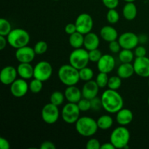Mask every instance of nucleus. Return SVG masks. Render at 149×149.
Returning <instances> with one entry per match:
<instances>
[{"label": "nucleus", "mask_w": 149, "mask_h": 149, "mask_svg": "<svg viewBox=\"0 0 149 149\" xmlns=\"http://www.w3.org/2000/svg\"><path fill=\"white\" fill-rule=\"evenodd\" d=\"M100 98L103 109L109 113H116L124 106V100L117 90L109 88L103 92Z\"/></svg>", "instance_id": "1"}, {"label": "nucleus", "mask_w": 149, "mask_h": 149, "mask_svg": "<svg viewBox=\"0 0 149 149\" xmlns=\"http://www.w3.org/2000/svg\"><path fill=\"white\" fill-rule=\"evenodd\" d=\"M60 81L66 87L76 85L80 80L79 71L71 64H65L60 67L58 73Z\"/></svg>", "instance_id": "2"}, {"label": "nucleus", "mask_w": 149, "mask_h": 149, "mask_svg": "<svg viewBox=\"0 0 149 149\" xmlns=\"http://www.w3.org/2000/svg\"><path fill=\"white\" fill-rule=\"evenodd\" d=\"M76 130L83 137H92L99 129L97 120L90 116H81L75 123Z\"/></svg>", "instance_id": "3"}, {"label": "nucleus", "mask_w": 149, "mask_h": 149, "mask_svg": "<svg viewBox=\"0 0 149 149\" xmlns=\"http://www.w3.org/2000/svg\"><path fill=\"white\" fill-rule=\"evenodd\" d=\"M130 132L125 126H119L112 131L110 135V142L116 148H129Z\"/></svg>", "instance_id": "4"}, {"label": "nucleus", "mask_w": 149, "mask_h": 149, "mask_svg": "<svg viewBox=\"0 0 149 149\" xmlns=\"http://www.w3.org/2000/svg\"><path fill=\"white\" fill-rule=\"evenodd\" d=\"M8 45L15 49L27 46L30 42V35L29 32L23 29H13L7 36Z\"/></svg>", "instance_id": "5"}, {"label": "nucleus", "mask_w": 149, "mask_h": 149, "mask_svg": "<svg viewBox=\"0 0 149 149\" xmlns=\"http://www.w3.org/2000/svg\"><path fill=\"white\" fill-rule=\"evenodd\" d=\"M89 62V51L85 48L74 49L69 55V63L78 70L87 67Z\"/></svg>", "instance_id": "6"}, {"label": "nucleus", "mask_w": 149, "mask_h": 149, "mask_svg": "<svg viewBox=\"0 0 149 149\" xmlns=\"http://www.w3.org/2000/svg\"><path fill=\"white\" fill-rule=\"evenodd\" d=\"M80 111L77 103H70L65 105L61 111V117L63 120L67 124H75L80 117Z\"/></svg>", "instance_id": "7"}, {"label": "nucleus", "mask_w": 149, "mask_h": 149, "mask_svg": "<svg viewBox=\"0 0 149 149\" xmlns=\"http://www.w3.org/2000/svg\"><path fill=\"white\" fill-rule=\"evenodd\" d=\"M41 116H42V120L45 123L48 124V125H53L58 122L61 114L60 113L58 106H55L49 102V103L45 105L44 107L42 108Z\"/></svg>", "instance_id": "8"}, {"label": "nucleus", "mask_w": 149, "mask_h": 149, "mask_svg": "<svg viewBox=\"0 0 149 149\" xmlns=\"http://www.w3.org/2000/svg\"><path fill=\"white\" fill-rule=\"evenodd\" d=\"M52 66L46 61H39L34 66L33 78L37 79L42 81H46L51 77L52 74Z\"/></svg>", "instance_id": "9"}, {"label": "nucleus", "mask_w": 149, "mask_h": 149, "mask_svg": "<svg viewBox=\"0 0 149 149\" xmlns=\"http://www.w3.org/2000/svg\"><path fill=\"white\" fill-rule=\"evenodd\" d=\"M75 24L77 31L85 35L92 31L93 28V19L90 15L81 13L76 19Z\"/></svg>", "instance_id": "10"}, {"label": "nucleus", "mask_w": 149, "mask_h": 149, "mask_svg": "<svg viewBox=\"0 0 149 149\" xmlns=\"http://www.w3.org/2000/svg\"><path fill=\"white\" fill-rule=\"evenodd\" d=\"M118 42L122 49H134L140 42L139 36L133 32H125L118 38Z\"/></svg>", "instance_id": "11"}, {"label": "nucleus", "mask_w": 149, "mask_h": 149, "mask_svg": "<svg viewBox=\"0 0 149 149\" xmlns=\"http://www.w3.org/2000/svg\"><path fill=\"white\" fill-rule=\"evenodd\" d=\"M133 66L136 75L143 78H149V58L148 57L135 58Z\"/></svg>", "instance_id": "12"}, {"label": "nucleus", "mask_w": 149, "mask_h": 149, "mask_svg": "<svg viewBox=\"0 0 149 149\" xmlns=\"http://www.w3.org/2000/svg\"><path fill=\"white\" fill-rule=\"evenodd\" d=\"M29 84L24 79H17L10 84V93L14 97H22L27 94Z\"/></svg>", "instance_id": "13"}, {"label": "nucleus", "mask_w": 149, "mask_h": 149, "mask_svg": "<svg viewBox=\"0 0 149 149\" xmlns=\"http://www.w3.org/2000/svg\"><path fill=\"white\" fill-rule=\"evenodd\" d=\"M33 48L25 46L16 49L15 56L19 63H31L34 60L36 55Z\"/></svg>", "instance_id": "14"}, {"label": "nucleus", "mask_w": 149, "mask_h": 149, "mask_svg": "<svg viewBox=\"0 0 149 149\" xmlns=\"http://www.w3.org/2000/svg\"><path fill=\"white\" fill-rule=\"evenodd\" d=\"M116 66V61L112 55L105 54L102 55L100 59L97 63V67L99 72L109 74L114 69Z\"/></svg>", "instance_id": "15"}, {"label": "nucleus", "mask_w": 149, "mask_h": 149, "mask_svg": "<svg viewBox=\"0 0 149 149\" xmlns=\"http://www.w3.org/2000/svg\"><path fill=\"white\" fill-rule=\"evenodd\" d=\"M17 68L13 65H7L0 72V81L4 85H10L17 79Z\"/></svg>", "instance_id": "16"}, {"label": "nucleus", "mask_w": 149, "mask_h": 149, "mask_svg": "<svg viewBox=\"0 0 149 149\" xmlns=\"http://www.w3.org/2000/svg\"><path fill=\"white\" fill-rule=\"evenodd\" d=\"M99 89L100 87L95 81L90 80V81H85V84H84L81 90L82 97L89 100H92L97 96Z\"/></svg>", "instance_id": "17"}, {"label": "nucleus", "mask_w": 149, "mask_h": 149, "mask_svg": "<svg viewBox=\"0 0 149 149\" xmlns=\"http://www.w3.org/2000/svg\"><path fill=\"white\" fill-rule=\"evenodd\" d=\"M65 97L70 103H77L82 97L81 91L76 85L68 86L64 92Z\"/></svg>", "instance_id": "18"}, {"label": "nucleus", "mask_w": 149, "mask_h": 149, "mask_svg": "<svg viewBox=\"0 0 149 149\" xmlns=\"http://www.w3.org/2000/svg\"><path fill=\"white\" fill-rule=\"evenodd\" d=\"M134 118L133 113L128 109L122 108L116 113V119L117 123L121 126H126L132 122Z\"/></svg>", "instance_id": "19"}, {"label": "nucleus", "mask_w": 149, "mask_h": 149, "mask_svg": "<svg viewBox=\"0 0 149 149\" xmlns=\"http://www.w3.org/2000/svg\"><path fill=\"white\" fill-rule=\"evenodd\" d=\"M100 45V39L99 36L93 32H90L84 35V47L87 50H93L97 49Z\"/></svg>", "instance_id": "20"}, {"label": "nucleus", "mask_w": 149, "mask_h": 149, "mask_svg": "<svg viewBox=\"0 0 149 149\" xmlns=\"http://www.w3.org/2000/svg\"><path fill=\"white\" fill-rule=\"evenodd\" d=\"M101 39L107 42H113L118 39V32L116 29L111 26H105L102 27L100 31Z\"/></svg>", "instance_id": "21"}, {"label": "nucleus", "mask_w": 149, "mask_h": 149, "mask_svg": "<svg viewBox=\"0 0 149 149\" xmlns=\"http://www.w3.org/2000/svg\"><path fill=\"white\" fill-rule=\"evenodd\" d=\"M17 74L20 78L29 79L33 77L34 67L32 66L31 63H20L17 68Z\"/></svg>", "instance_id": "22"}, {"label": "nucleus", "mask_w": 149, "mask_h": 149, "mask_svg": "<svg viewBox=\"0 0 149 149\" xmlns=\"http://www.w3.org/2000/svg\"><path fill=\"white\" fill-rule=\"evenodd\" d=\"M135 74L133 63H122L117 68V75L122 79L130 78Z\"/></svg>", "instance_id": "23"}, {"label": "nucleus", "mask_w": 149, "mask_h": 149, "mask_svg": "<svg viewBox=\"0 0 149 149\" xmlns=\"http://www.w3.org/2000/svg\"><path fill=\"white\" fill-rule=\"evenodd\" d=\"M124 17L127 20H132L137 17L138 10L134 2H127L122 10Z\"/></svg>", "instance_id": "24"}, {"label": "nucleus", "mask_w": 149, "mask_h": 149, "mask_svg": "<svg viewBox=\"0 0 149 149\" xmlns=\"http://www.w3.org/2000/svg\"><path fill=\"white\" fill-rule=\"evenodd\" d=\"M84 35L79 31H76L75 33L69 35V39H68L70 45L74 49L81 48V47L84 46Z\"/></svg>", "instance_id": "25"}, {"label": "nucleus", "mask_w": 149, "mask_h": 149, "mask_svg": "<svg viewBox=\"0 0 149 149\" xmlns=\"http://www.w3.org/2000/svg\"><path fill=\"white\" fill-rule=\"evenodd\" d=\"M97 124L99 129L106 130L113 126V118L110 115H102L97 119Z\"/></svg>", "instance_id": "26"}, {"label": "nucleus", "mask_w": 149, "mask_h": 149, "mask_svg": "<svg viewBox=\"0 0 149 149\" xmlns=\"http://www.w3.org/2000/svg\"><path fill=\"white\" fill-rule=\"evenodd\" d=\"M135 54L132 49H122L119 52V59L121 63H132L134 61Z\"/></svg>", "instance_id": "27"}, {"label": "nucleus", "mask_w": 149, "mask_h": 149, "mask_svg": "<svg viewBox=\"0 0 149 149\" xmlns=\"http://www.w3.org/2000/svg\"><path fill=\"white\" fill-rule=\"evenodd\" d=\"M65 95L61 91H54L49 97V102L57 106H60L63 103L65 100Z\"/></svg>", "instance_id": "28"}, {"label": "nucleus", "mask_w": 149, "mask_h": 149, "mask_svg": "<svg viewBox=\"0 0 149 149\" xmlns=\"http://www.w3.org/2000/svg\"><path fill=\"white\" fill-rule=\"evenodd\" d=\"M79 77L80 80H82L84 81H90L93 79L94 77V71L92 68L89 67H84L81 69L79 70Z\"/></svg>", "instance_id": "29"}, {"label": "nucleus", "mask_w": 149, "mask_h": 149, "mask_svg": "<svg viewBox=\"0 0 149 149\" xmlns=\"http://www.w3.org/2000/svg\"><path fill=\"white\" fill-rule=\"evenodd\" d=\"M122 79L119 76H112V77H109V82H108V86L109 89L111 90H117L122 86Z\"/></svg>", "instance_id": "30"}, {"label": "nucleus", "mask_w": 149, "mask_h": 149, "mask_svg": "<svg viewBox=\"0 0 149 149\" xmlns=\"http://www.w3.org/2000/svg\"><path fill=\"white\" fill-rule=\"evenodd\" d=\"M13 30L10 22L5 18L0 19V35L7 36V35Z\"/></svg>", "instance_id": "31"}, {"label": "nucleus", "mask_w": 149, "mask_h": 149, "mask_svg": "<svg viewBox=\"0 0 149 149\" xmlns=\"http://www.w3.org/2000/svg\"><path fill=\"white\" fill-rule=\"evenodd\" d=\"M42 88H43V81L34 78L29 83V90L32 93H34V94L39 93L42 91Z\"/></svg>", "instance_id": "32"}, {"label": "nucleus", "mask_w": 149, "mask_h": 149, "mask_svg": "<svg viewBox=\"0 0 149 149\" xmlns=\"http://www.w3.org/2000/svg\"><path fill=\"white\" fill-rule=\"evenodd\" d=\"M109 79V77L108 76V74L103 72H99V74L96 77L95 81L100 88H104V87L108 86Z\"/></svg>", "instance_id": "33"}, {"label": "nucleus", "mask_w": 149, "mask_h": 149, "mask_svg": "<svg viewBox=\"0 0 149 149\" xmlns=\"http://www.w3.org/2000/svg\"><path fill=\"white\" fill-rule=\"evenodd\" d=\"M119 14L115 9H109L106 14V19L110 24H115L119 20Z\"/></svg>", "instance_id": "34"}, {"label": "nucleus", "mask_w": 149, "mask_h": 149, "mask_svg": "<svg viewBox=\"0 0 149 149\" xmlns=\"http://www.w3.org/2000/svg\"><path fill=\"white\" fill-rule=\"evenodd\" d=\"M47 43L45 41H39L38 42H36V45L33 47V49H34L36 55H43L47 51Z\"/></svg>", "instance_id": "35"}, {"label": "nucleus", "mask_w": 149, "mask_h": 149, "mask_svg": "<svg viewBox=\"0 0 149 149\" xmlns=\"http://www.w3.org/2000/svg\"><path fill=\"white\" fill-rule=\"evenodd\" d=\"M77 105H78L80 111L82 112L87 111H90L91 109V101L89 99L84 98V97L81 98L77 103Z\"/></svg>", "instance_id": "36"}, {"label": "nucleus", "mask_w": 149, "mask_h": 149, "mask_svg": "<svg viewBox=\"0 0 149 149\" xmlns=\"http://www.w3.org/2000/svg\"><path fill=\"white\" fill-rule=\"evenodd\" d=\"M102 55H103V54L98 49H95L89 51V58H90V61H91V62L97 63L102 57Z\"/></svg>", "instance_id": "37"}, {"label": "nucleus", "mask_w": 149, "mask_h": 149, "mask_svg": "<svg viewBox=\"0 0 149 149\" xmlns=\"http://www.w3.org/2000/svg\"><path fill=\"white\" fill-rule=\"evenodd\" d=\"M100 141L96 138H90L86 143V148L87 149H100Z\"/></svg>", "instance_id": "38"}, {"label": "nucleus", "mask_w": 149, "mask_h": 149, "mask_svg": "<svg viewBox=\"0 0 149 149\" xmlns=\"http://www.w3.org/2000/svg\"><path fill=\"white\" fill-rule=\"evenodd\" d=\"M109 49L113 53H119L121 51V49H122L121 47L120 44L117 40L113 41V42H109Z\"/></svg>", "instance_id": "39"}, {"label": "nucleus", "mask_w": 149, "mask_h": 149, "mask_svg": "<svg viewBox=\"0 0 149 149\" xmlns=\"http://www.w3.org/2000/svg\"><path fill=\"white\" fill-rule=\"evenodd\" d=\"M91 101V109L93 111L100 110V109L103 108V105H102L101 98H97V97H94L93 99L90 100Z\"/></svg>", "instance_id": "40"}, {"label": "nucleus", "mask_w": 149, "mask_h": 149, "mask_svg": "<svg viewBox=\"0 0 149 149\" xmlns=\"http://www.w3.org/2000/svg\"><path fill=\"white\" fill-rule=\"evenodd\" d=\"M134 54L136 58H141V57H145L146 56L147 51L145 47L142 46V45H138L135 48L134 50Z\"/></svg>", "instance_id": "41"}, {"label": "nucleus", "mask_w": 149, "mask_h": 149, "mask_svg": "<svg viewBox=\"0 0 149 149\" xmlns=\"http://www.w3.org/2000/svg\"><path fill=\"white\" fill-rule=\"evenodd\" d=\"M103 5L108 9H116L119 4V0H102Z\"/></svg>", "instance_id": "42"}, {"label": "nucleus", "mask_w": 149, "mask_h": 149, "mask_svg": "<svg viewBox=\"0 0 149 149\" xmlns=\"http://www.w3.org/2000/svg\"><path fill=\"white\" fill-rule=\"evenodd\" d=\"M65 31L68 35H71L77 31L75 23H68L65 27Z\"/></svg>", "instance_id": "43"}, {"label": "nucleus", "mask_w": 149, "mask_h": 149, "mask_svg": "<svg viewBox=\"0 0 149 149\" xmlns=\"http://www.w3.org/2000/svg\"><path fill=\"white\" fill-rule=\"evenodd\" d=\"M40 149H55L56 148V146L55 143L51 141H44L42 144L40 145Z\"/></svg>", "instance_id": "44"}, {"label": "nucleus", "mask_w": 149, "mask_h": 149, "mask_svg": "<svg viewBox=\"0 0 149 149\" xmlns=\"http://www.w3.org/2000/svg\"><path fill=\"white\" fill-rule=\"evenodd\" d=\"M0 148L1 149H10V145L9 141L4 138H0Z\"/></svg>", "instance_id": "45"}, {"label": "nucleus", "mask_w": 149, "mask_h": 149, "mask_svg": "<svg viewBox=\"0 0 149 149\" xmlns=\"http://www.w3.org/2000/svg\"><path fill=\"white\" fill-rule=\"evenodd\" d=\"M7 44H8V42H7V36L0 35V49L3 50L6 47Z\"/></svg>", "instance_id": "46"}, {"label": "nucleus", "mask_w": 149, "mask_h": 149, "mask_svg": "<svg viewBox=\"0 0 149 149\" xmlns=\"http://www.w3.org/2000/svg\"><path fill=\"white\" fill-rule=\"evenodd\" d=\"M114 146L111 143H106L102 144L100 146V149H115Z\"/></svg>", "instance_id": "47"}, {"label": "nucleus", "mask_w": 149, "mask_h": 149, "mask_svg": "<svg viewBox=\"0 0 149 149\" xmlns=\"http://www.w3.org/2000/svg\"><path fill=\"white\" fill-rule=\"evenodd\" d=\"M124 1H125L126 2H134L135 0H124Z\"/></svg>", "instance_id": "48"}, {"label": "nucleus", "mask_w": 149, "mask_h": 149, "mask_svg": "<svg viewBox=\"0 0 149 149\" xmlns=\"http://www.w3.org/2000/svg\"><path fill=\"white\" fill-rule=\"evenodd\" d=\"M148 106H149V97H148Z\"/></svg>", "instance_id": "49"}, {"label": "nucleus", "mask_w": 149, "mask_h": 149, "mask_svg": "<svg viewBox=\"0 0 149 149\" xmlns=\"http://www.w3.org/2000/svg\"><path fill=\"white\" fill-rule=\"evenodd\" d=\"M148 87H149V78H148Z\"/></svg>", "instance_id": "50"}, {"label": "nucleus", "mask_w": 149, "mask_h": 149, "mask_svg": "<svg viewBox=\"0 0 149 149\" xmlns=\"http://www.w3.org/2000/svg\"><path fill=\"white\" fill-rule=\"evenodd\" d=\"M53 1H59V0H53Z\"/></svg>", "instance_id": "51"}]
</instances>
